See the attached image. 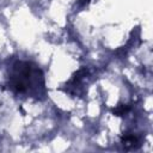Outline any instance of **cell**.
<instances>
[{
    "mask_svg": "<svg viewBox=\"0 0 153 153\" xmlns=\"http://www.w3.org/2000/svg\"><path fill=\"white\" fill-rule=\"evenodd\" d=\"M39 80H43V75L39 68L33 66L32 63L19 61L12 66L10 86L14 91L19 93H26L29 92V90H37L39 85H44L42 82L39 84Z\"/></svg>",
    "mask_w": 153,
    "mask_h": 153,
    "instance_id": "cell-1",
    "label": "cell"
},
{
    "mask_svg": "<svg viewBox=\"0 0 153 153\" xmlns=\"http://www.w3.org/2000/svg\"><path fill=\"white\" fill-rule=\"evenodd\" d=\"M139 142H140L139 137L136 135H134V134H126L122 137V143L127 148H136V147L140 146Z\"/></svg>",
    "mask_w": 153,
    "mask_h": 153,
    "instance_id": "cell-2",
    "label": "cell"
},
{
    "mask_svg": "<svg viewBox=\"0 0 153 153\" xmlns=\"http://www.w3.org/2000/svg\"><path fill=\"white\" fill-rule=\"evenodd\" d=\"M129 111V106H127V105H120L118 108H116V109H114V114L115 115H117V116H121V115H123V114H126V112H128Z\"/></svg>",
    "mask_w": 153,
    "mask_h": 153,
    "instance_id": "cell-3",
    "label": "cell"
}]
</instances>
